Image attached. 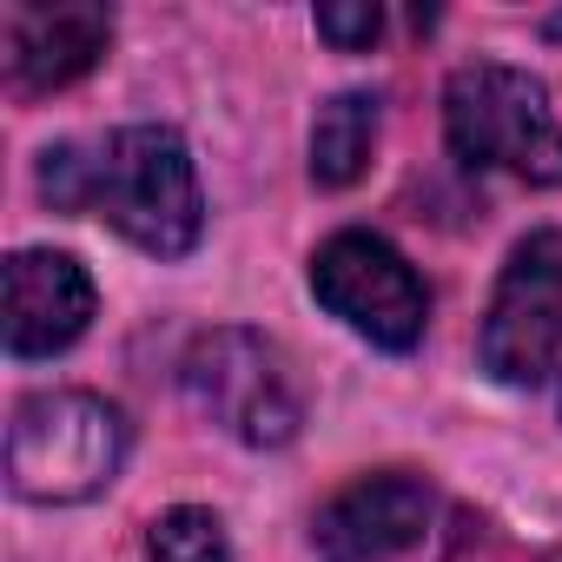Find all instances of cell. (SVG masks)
Here are the masks:
<instances>
[{"mask_svg":"<svg viewBox=\"0 0 562 562\" xmlns=\"http://www.w3.org/2000/svg\"><path fill=\"white\" fill-rule=\"evenodd\" d=\"M443 126L463 166H490L522 186H562V120L542 80L496 60L457 67L443 87Z\"/></svg>","mask_w":562,"mask_h":562,"instance_id":"cell-1","label":"cell"},{"mask_svg":"<svg viewBox=\"0 0 562 562\" xmlns=\"http://www.w3.org/2000/svg\"><path fill=\"white\" fill-rule=\"evenodd\" d=\"M126 417L87 391H41L14 411L8 483L27 503H87L120 476Z\"/></svg>","mask_w":562,"mask_h":562,"instance_id":"cell-2","label":"cell"},{"mask_svg":"<svg viewBox=\"0 0 562 562\" xmlns=\"http://www.w3.org/2000/svg\"><path fill=\"white\" fill-rule=\"evenodd\" d=\"M93 205L153 258H186L199 245L205 205L192 153L172 126H126L93 159Z\"/></svg>","mask_w":562,"mask_h":562,"instance_id":"cell-3","label":"cell"},{"mask_svg":"<svg viewBox=\"0 0 562 562\" xmlns=\"http://www.w3.org/2000/svg\"><path fill=\"white\" fill-rule=\"evenodd\" d=\"M179 384L199 417H212L225 437H238L251 450L292 443L305 424V397H299L285 351L258 331H205L179 358Z\"/></svg>","mask_w":562,"mask_h":562,"instance_id":"cell-4","label":"cell"},{"mask_svg":"<svg viewBox=\"0 0 562 562\" xmlns=\"http://www.w3.org/2000/svg\"><path fill=\"white\" fill-rule=\"evenodd\" d=\"M312 292L331 318H345L358 338H371L384 351H411L424 338V318H430L424 278L371 232H338L318 245Z\"/></svg>","mask_w":562,"mask_h":562,"instance_id":"cell-5","label":"cell"},{"mask_svg":"<svg viewBox=\"0 0 562 562\" xmlns=\"http://www.w3.org/2000/svg\"><path fill=\"white\" fill-rule=\"evenodd\" d=\"M562 358V238L555 232H529L483 318V371L496 384H542Z\"/></svg>","mask_w":562,"mask_h":562,"instance_id":"cell-6","label":"cell"},{"mask_svg":"<svg viewBox=\"0 0 562 562\" xmlns=\"http://www.w3.org/2000/svg\"><path fill=\"white\" fill-rule=\"evenodd\" d=\"M424 529H430V483L411 470H378L345 483L318 509L312 542L325 562H397L404 549L424 542Z\"/></svg>","mask_w":562,"mask_h":562,"instance_id":"cell-7","label":"cell"},{"mask_svg":"<svg viewBox=\"0 0 562 562\" xmlns=\"http://www.w3.org/2000/svg\"><path fill=\"white\" fill-rule=\"evenodd\" d=\"M93 318V278L67 251H14L8 258V351L54 358Z\"/></svg>","mask_w":562,"mask_h":562,"instance_id":"cell-8","label":"cell"},{"mask_svg":"<svg viewBox=\"0 0 562 562\" xmlns=\"http://www.w3.org/2000/svg\"><path fill=\"white\" fill-rule=\"evenodd\" d=\"M113 41V21L100 8H14L8 14V67L14 87L54 93L74 87Z\"/></svg>","mask_w":562,"mask_h":562,"instance_id":"cell-9","label":"cell"},{"mask_svg":"<svg viewBox=\"0 0 562 562\" xmlns=\"http://www.w3.org/2000/svg\"><path fill=\"white\" fill-rule=\"evenodd\" d=\"M371 146H378V100L371 93L325 100L318 126H312V179L318 186H351L371 166Z\"/></svg>","mask_w":562,"mask_h":562,"instance_id":"cell-10","label":"cell"},{"mask_svg":"<svg viewBox=\"0 0 562 562\" xmlns=\"http://www.w3.org/2000/svg\"><path fill=\"white\" fill-rule=\"evenodd\" d=\"M146 549H153V562H232L225 522H218L212 509H192V503L166 509V516L153 522Z\"/></svg>","mask_w":562,"mask_h":562,"instance_id":"cell-11","label":"cell"},{"mask_svg":"<svg viewBox=\"0 0 562 562\" xmlns=\"http://www.w3.org/2000/svg\"><path fill=\"white\" fill-rule=\"evenodd\" d=\"M41 192H47L60 212L93 205V159H80V146H54V153L41 159Z\"/></svg>","mask_w":562,"mask_h":562,"instance_id":"cell-12","label":"cell"},{"mask_svg":"<svg viewBox=\"0 0 562 562\" xmlns=\"http://www.w3.org/2000/svg\"><path fill=\"white\" fill-rule=\"evenodd\" d=\"M318 34L345 54H364L378 34H384V14L371 8V0H358V8H318Z\"/></svg>","mask_w":562,"mask_h":562,"instance_id":"cell-13","label":"cell"},{"mask_svg":"<svg viewBox=\"0 0 562 562\" xmlns=\"http://www.w3.org/2000/svg\"><path fill=\"white\" fill-rule=\"evenodd\" d=\"M549 562H562V549H555V555H549Z\"/></svg>","mask_w":562,"mask_h":562,"instance_id":"cell-14","label":"cell"}]
</instances>
